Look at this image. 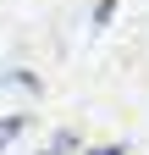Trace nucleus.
Masks as SVG:
<instances>
[{
	"label": "nucleus",
	"instance_id": "nucleus-1",
	"mask_svg": "<svg viewBox=\"0 0 149 155\" xmlns=\"http://www.w3.org/2000/svg\"><path fill=\"white\" fill-rule=\"evenodd\" d=\"M0 89H22V94H44V78L33 67H6L0 72Z\"/></svg>",
	"mask_w": 149,
	"mask_h": 155
},
{
	"label": "nucleus",
	"instance_id": "nucleus-2",
	"mask_svg": "<svg viewBox=\"0 0 149 155\" xmlns=\"http://www.w3.org/2000/svg\"><path fill=\"white\" fill-rule=\"evenodd\" d=\"M22 127H28V111H11V116H0V150H11L17 139H22Z\"/></svg>",
	"mask_w": 149,
	"mask_h": 155
},
{
	"label": "nucleus",
	"instance_id": "nucleus-3",
	"mask_svg": "<svg viewBox=\"0 0 149 155\" xmlns=\"http://www.w3.org/2000/svg\"><path fill=\"white\" fill-rule=\"evenodd\" d=\"M72 150H83V144H78V133H72V127H61V133H55V139H50L39 155H72Z\"/></svg>",
	"mask_w": 149,
	"mask_h": 155
},
{
	"label": "nucleus",
	"instance_id": "nucleus-4",
	"mask_svg": "<svg viewBox=\"0 0 149 155\" xmlns=\"http://www.w3.org/2000/svg\"><path fill=\"white\" fill-rule=\"evenodd\" d=\"M116 22V0H94V28H110Z\"/></svg>",
	"mask_w": 149,
	"mask_h": 155
},
{
	"label": "nucleus",
	"instance_id": "nucleus-5",
	"mask_svg": "<svg viewBox=\"0 0 149 155\" xmlns=\"http://www.w3.org/2000/svg\"><path fill=\"white\" fill-rule=\"evenodd\" d=\"M83 155H133V150H127V144H88Z\"/></svg>",
	"mask_w": 149,
	"mask_h": 155
}]
</instances>
